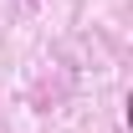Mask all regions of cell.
Returning a JSON list of instances; mask_svg holds the SVG:
<instances>
[]
</instances>
